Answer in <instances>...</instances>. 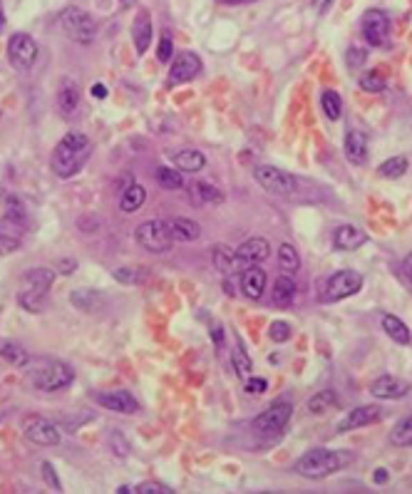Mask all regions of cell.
I'll use <instances>...</instances> for the list:
<instances>
[{
    "label": "cell",
    "mask_w": 412,
    "mask_h": 494,
    "mask_svg": "<svg viewBox=\"0 0 412 494\" xmlns=\"http://www.w3.org/2000/svg\"><path fill=\"white\" fill-rule=\"evenodd\" d=\"M372 479H375V484H385L390 479V472L383 470V467H377L375 475H372Z\"/></svg>",
    "instance_id": "obj_50"
},
{
    "label": "cell",
    "mask_w": 412,
    "mask_h": 494,
    "mask_svg": "<svg viewBox=\"0 0 412 494\" xmlns=\"http://www.w3.org/2000/svg\"><path fill=\"white\" fill-rule=\"evenodd\" d=\"M18 246H20L18 238L0 231V256H8V254H12V251H18Z\"/></svg>",
    "instance_id": "obj_45"
},
{
    "label": "cell",
    "mask_w": 412,
    "mask_h": 494,
    "mask_svg": "<svg viewBox=\"0 0 412 494\" xmlns=\"http://www.w3.org/2000/svg\"><path fill=\"white\" fill-rule=\"evenodd\" d=\"M380 323H383V330L390 335V340H395L397 346H410V343H412L410 328H407L405 321H400L397 316H393V313H385V316L380 318Z\"/></svg>",
    "instance_id": "obj_26"
},
{
    "label": "cell",
    "mask_w": 412,
    "mask_h": 494,
    "mask_svg": "<svg viewBox=\"0 0 412 494\" xmlns=\"http://www.w3.org/2000/svg\"><path fill=\"white\" fill-rule=\"evenodd\" d=\"M268 338L273 343H286L291 338V326L286 321H273L271 328H268Z\"/></svg>",
    "instance_id": "obj_41"
},
{
    "label": "cell",
    "mask_w": 412,
    "mask_h": 494,
    "mask_svg": "<svg viewBox=\"0 0 412 494\" xmlns=\"http://www.w3.org/2000/svg\"><path fill=\"white\" fill-rule=\"evenodd\" d=\"M117 492H119V494H130V492H135V489H132V487H119Z\"/></svg>",
    "instance_id": "obj_55"
},
{
    "label": "cell",
    "mask_w": 412,
    "mask_h": 494,
    "mask_svg": "<svg viewBox=\"0 0 412 494\" xmlns=\"http://www.w3.org/2000/svg\"><path fill=\"white\" fill-rule=\"evenodd\" d=\"M75 268H77V261H75V258H62V261L58 263V271H60V274H72Z\"/></svg>",
    "instance_id": "obj_49"
},
{
    "label": "cell",
    "mask_w": 412,
    "mask_h": 494,
    "mask_svg": "<svg viewBox=\"0 0 412 494\" xmlns=\"http://www.w3.org/2000/svg\"><path fill=\"white\" fill-rule=\"evenodd\" d=\"M383 410L380 405H360L355 410H350L345 415L341 425H338V432H350V430H358V427H366V425H372L380 420Z\"/></svg>",
    "instance_id": "obj_17"
},
{
    "label": "cell",
    "mask_w": 412,
    "mask_h": 494,
    "mask_svg": "<svg viewBox=\"0 0 412 494\" xmlns=\"http://www.w3.org/2000/svg\"><path fill=\"white\" fill-rule=\"evenodd\" d=\"M366 241V231H360L358 227H341L336 229V236H333V244L341 251H358Z\"/></svg>",
    "instance_id": "obj_24"
},
{
    "label": "cell",
    "mask_w": 412,
    "mask_h": 494,
    "mask_svg": "<svg viewBox=\"0 0 412 494\" xmlns=\"http://www.w3.org/2000/svg\"><path fill=\"white\" fill-rule=\"evenodd\" d=\"M212 261H214V268L224 276L234 274V268L239 266V263H236V251L226 249V246H221V244L212 249Z\"/></svg>",
    "instance_id": "obj_31"
},
{
    "label": "cell",
    "mask_w": 412,
    "mask_h": 494,
    "mask_svg": "<svg viewBox=\"0 0 412 494\" xmlns=\"http://www.w3.org/2000/svg\"><path fill=\"white\" fill-rule=\"evenodd\" d=\"M55 283V271L53 268H30L23 276V283L18 288V303L20 308L30 310V313H40L45 306L47 291Z\"/></svg>",
    "instance_id": "obj_3"
},
{
    "label": "cell",
    "mask_w": 412,
    "mask_h": 494,
    "mask_svg": "<svg viewBox=\"0 0 412 494\" xmlns=\"http://www.w3.org/2000/svg\"><path fill=\"white\" fill-rule=\"evenodd\" d=\"M363 288V276L358 271H336L320 288V301L323 303H336V301H343V298H350Z\"/></svg>",
    "instance_id": "obj_7"
},
{
    "label": "cell",
    "mask_w": 412,
    "mask_h": 494,
    "mask_svg": "<svg viewBox=\"0 0 412 494\" xmlns=\"http://www.w3.org/2000/svg\"><path fill=\"white\" fill-rule=\"evenodd\" d=\"M355 459L353 452L347 450H328V447H316L308 450L303 457L295 462V472L306 479H323L341 472L343 467H347Z\"/></svg>",
    "instance_id": "obj_2"
},
{
    "label": "cell",
    "mask_w": 412,
    "mask_h": 494,
    "mask_svg": "<svg viewBox=\"0 0 412 494\" xmlns=\"http://www.w3.org/2000/svg\"><path fill=\"white\" fill-rule=\"evenodd\" d=\"M266 387H268V382H266L264 378H246V393L259 395V393H266Z\"/></svg>",
    "instance_id": "obj_47"
},
{
    "label": "cell",
    "mask_w": 412,
    "mask_h": 494,
    "mask_svg": "<svg viewBox=\"0 0 412 494\" xmlns=\"http://www.w3.org/2000/svg\"><path fill=\"white\" fill-rule=\"evenodd\" d=\"M234 3H248V0H234Z\"/></svg>",
    "instance_id": "obj_57"
},
{
    "label": "cell",
    "mask_w": 412,
    "mask_h": 494,
    "mask_svg": "<svg viewBox=\"0 0 412 494\" xmlns=\"http://www.w3.org/2000/svg\"><path fill=\"white\" fill-rule=\"evenodd\" d=\"M112 276H114V281H119V283H124V286H139V283H147L149 271L137 268V266H124V268H114Z\"/></svg>",
    "instance_id": "obj_33"
},
{
    "label": "cell",
    "mask_w": 412,
    "mask_h": 494,
    "mask_svg": "<svg viewBox=\"0 0 412 494\" xmlns=\"http://www.w3.org/2000/svg\"><path fill=\"white\" fill-rule=\"evenodd\" d=\"M25 437L30 442H35V445H42V447H55L60 445V430L58 425L47 423V420H33V423L25 425Z\"/></svg>",
    "instance_id": "obj_15"
},
{
    "label": "cell",
    "mask_w": 412,
    "mask_h": 494,
    "mask_svg": "<svg viewBox=\"0 0 412 494\" xmlns=\"http://www.w3.org/2000/svg\"><path fill=\"white\" fill-rule=\"evenodd\" d=\"M60 28L65 30L67 35L72 37L75 42L80 45H89L97 35V23L89 12H85L83 8H65V10L60 12Z\"/></svg>",
    "instance_id": "obj_5"
},
{
    "label": "cell",
    "mask_w": 412,
    "mask_h": 494,
    "mask_svg": "<svg viewBox=\"0 0 412 494\" xmlns=\"http://www.w3.org/2000/svg\"><path fill=\"white\" fill-rule=\"evenodd\" d=\"M330 3H333V0H313V6H316V10H318V12H325V10H328Z\"/></svg>",
    "instance_id": "obj_53"
},
{
    "label": "cell",
    "mask_w": 412,
    "mask_h": 494,
    "mask_svg": "<svg viewBox=\"0 0 412 494\" xmlns=\"http://www.w3.org/2000/svg\"><path fill=\"white\" fill-rule=\"evenodd\" d=\"M55 102H58V109L62 117H72L77 112L80 102H83V92H80L75 80H60Z\"/></svg>",
    "instance_id": "obj_14"
},
{
    "label": "cell",
    "mask_w": 412,
    "mask_h": 494,
    "mask_svg": "<svg viewBox=\"0 0 412 494\" xmlns=\"http://www.w3.org/2000/svg\"><path fill=\"white\" fill-rule=\"evenodd\" d=\"M372 398L377 400H397V398H405L410 393V382L400 380V378L395 376H380L370 387Z\"/></svg>",
    "instance_id": "obj_16"
},
{
    "label": "cell",
    "mask_w": 412,
    "mask_h": 494,
    "mask_svg": "<svg viewBox=\"0 0 412 494\" xmlns=\"http://www.w3.org/2000/svg\"><path fill=\"white\" fill-rule=\"evenodd\" d=\"M402 271H405L407 281H410V283H412V251L405 256V261H402Z\"/></svg>",
    "instance_id": "obj_51"
},
{
    "label": "cell",
    "mask_w": 412,
    "mask_h": 494,
    "mask_svg": "<svg viewBox=\"0 0 412 494\" xmlns=\"http://www.w3.org/2000/svg\"><path fill=\"white\" fill-rule=\"evenodd\" d=\"M336 405H338V395L333 393V390H320V393H316L308 400L306 407L311 415H325V412H330Z\"/></svg>",
    "instance_id": "obj_32"
},
{
    "label": "cell",
    "mask_w": 412,
    "mask_h": 494,
    "mask_svg": "<svg viewBox=\"0 0 412 494\" xmlns=\"http://www.w3.org/2000/svg\"><path fill=\"white\" fill-rule=\"evenodd\" d=\"M72 380H75V370L62 360H42L30 368V382L42 393L65 390Z\"/></svg>",
    "instance_id": "obj_4"
},
{
    "label": "cell",
    "mask_w": 412,
    "mask_h": 494,
    "mask_svg": "<svg viewBox=\"0 0 412 494\" xmlns=\"http://www.w3.org/2000/svg\"><path fill=\"white\" fill-rule=\"evenodd\" d=\"M70 301L77 310H83V313H94V310H100L102 303H105V296L100 291H94V288H75L70 293Z\"/></svg>",
    "instance_id": "obj_22"
},
{
    "label": "cell",
    "mask_w": 412,
    "mask_h": 494,
    "mask_svg": "<svg viewBox=\"0 0 412 494\" xmlns=\"http://www.w3.org/2000/svg\"><path fill=\"white\" fill-rule=\"evenodd\" d=\"M363 35H366V40L370 42V45H375V48L385 45L390 37V18L383 10H377V8L368 10L366 15H363Z\"/></svg>",
    "instance_id": "obj_11"
},
{
    "label": "cell",
    "mask_w": 412,
    "mask_h": 494,
    "mask_svg": "<svg viewBox=\"0 0 412 494\" xmlns=\"http://www.w3.org/2000/svg\"><path fill=\"white\" fill-rule=\"evenodd\" d=\"M137 241H139L141 249L152 251V254H164L166 249L171 246V231H169V224L162 219H152V221H144L141 227H137L135 231Z\"/></svg>",
    "instance_id": "obj_9"
},
{
    "label": "cell",
    "mask_w": 412,
    "mask_h": 494,
    "mask_svg": "<svg viewBox=\"0 0 412 494\" xmlns=\"http://www.w3.org/2000/svg\"><path fill=\"white\" fill-rule=\"evenodd\" d=\"M234 368H236V373H239V378H248L251 376V358L246 355V353L241 351V348H236L234 351Z\"/></svg>",
    "instance_id": "obj_42"
},
{
    "label": "cell",
    "mask_w": 412,
    "mask_h": 494,
    "mask_svg": "<svg viewBox=\"0 0 412 494\" xmlns=\"http://www.w3.org/2000/svg\"><path fill=\"white\" fill-rule=\"evenodd\" d=\"M345 157H347V161H350V164H355V167L366 161V157H368V139H366V134H363V132L350 130L345 134Z\"/></svg>",
    "instance_id": "obj_23"
},
{
    "label": "cell",
    "mask_w": 412,
    "mask_h": 494,
    "mask_svg": "<svg viewBox=\"0 0 412 494\" xmlns=\"http://www.w3.org/2000/svg\"><path fill=\"white\" fill-rule=\"evenodd\" d=\"M363 62H366V50H358V48L347 50V65H350V67H360Z\"/></svg>",
    "instance_id": "obj_48"
},
{
    "label": "cell",
    "mask_w": 412,
    "mask_h": 494,
    "mask_svg": "<svg viewBox=\"0 0 412 494\" xmlns=\"http://www.w3.org/2000/svg\"><path fill=\"white\" fill-rule=\"evenodd\" d=\"M268 254H271V244H268L264 236H253V238H246V241L236 249V263L243 268L259 266L261 261L268 258Z\"/></svg>",
    "instance_id": "obj_13"
},
{
    "label": "cell",
    "mask_w": 412,
    "mask_h": 494,
    "mask_svg": "<svg viewBox=\"0 0 412 494\" xmlns=\"http://www.w3.org/2000/svg\"><path fill=\"white\" fill-rule=\"evenodd\" d=\"M8 60L20 72H28L37 60V42L28 33H15L8 40Z\"/></svg>",
    "instance_id": "obj_10"
},
{
    "label": "cell",
    "mask_w": 412,
    "mask_h": 494,
    "mask_svg": "<svg viewBox=\"0 0 412 494\" xmlns=\"http://www.w3.org/2000/svg\"><path fill=\"white\" fill-rule=\"evenodd\" d=\"M171 55H174V42H171V35H162L160 37V48H157V58H160V62H169Z\"/></svg>",
    "instance_id": "obj_43"
},
{
    "label": "cell",
    "mask_w": 412,
    "mask_h": 494,
    "mask_svg": "<svg viewBox=\"0 0 412 494\" xmlns=\"http://www.w3.org/2000/svg\"><path fill=\"white\" fill-rule=\"evenodd\" d=\"M112 445H119V432H112ZM127 450H117V455H124Z\"/></svg>",
    "instance_id": "obj_54"
},
{
    "label": "cell",
    "mask_w": 412,
    "mask_h": 494,
    "mask_svg": "<svg viewBox=\"0 0 412 494\" xmlns=\"http://www.w3.org/2000/svg\"><path fill=\"white\" fill-rule=\"evenodd\" d=\"M132 40H135L137 55L147 53L149 42H152V18H149L147 10H141L132 23Z\"/></svg>",
    "instance_id": "obj_20"
},
{
    "label": "cell",
    "mask_w": 412,
    "mask_h": 494,
    "mask_svg": "<svg viewBox=\"0 0 412 494\" xmlns=\"http://www.w3.org/2000/svg\"><path fill=\"white\" fill-rule=\"evenodd\" d=\"M320 107H323L325 117L330 122H338L343 114V102H341V95L333 92V89H323V95H320Z\"/></svg>",
    "instance_id": "obj_35"
},
{
    "label": "cell",
    "mask_w": 412,
    "mask_h": 494,
    "mask_svg": "<svg viewBox=\"0 0 412 494\" xmlns=\"http://www.w3.org/2000/svg\"><path fill=\"white\" fill-rule=\"evenodd\" d=\"M295 301V281L291 274H281L273 281V303L281 308H289Z\"/></svg>",
    "instance_id": "obj_27"
},
{
    "label": "cell",
    "mask_w": 412,
    "mask_h": 494,
    "mask_svg": "<svg viewBox=\"0 0 412 494\" xmlns=\"http://www.w3.org/2000/svg\"><path fill=\"white\" fill-rule=\"evenodd\" d=\"M169 231H171V238L179 241V244H191V241H196V238L201 236L199 224H196L194 219H184V216H179V219L171 221Z\"/></svg>",
    "instance_id": "obj_25"
},
{
    "label": "cell",
    "mask_w": 412,
    "mask_h": 494,
    "mask_svg": "<svg viewBox=\"0 0 412 494\" xmlns=\"http://www.w3.org/2000/svg\"><path fill=\"white\" fill-rule=\"evenodd\" d=\"M407 169H410L407 157H390L385 164L377 167V174H380V177H388V179H400V177H405Z\"/></svg>",
    "instance_id": "obj_36"
},
{
    "label": "cell",
    "mask_w": 412,
    "mask_h": 494,
    "mask_svg": "<svg viewBox=\"0 0 412 494\" xmlns=\"http://www.w3.org/2000/svg\"><path fill=\"white\" fill-rule=\"evenodd\" d=\"M291 415H293V405L286 403V400H278V403H273L271 407H266V410L253 420V432L259 437H266V440L281 435L283 430H286V425H289Z\"/></svg>",
    "instance_id": "obj_6"
},
{
    "label": "cell",
    "mask_w": 412,
    "mask_h": 494,
    "mask_svg": "<svg viewBox=\"0 0 412 494\" xmlns=\"http://www.w3.org/2000/svg\"><path fill=\"white\" fill-rule=\"evenodd\" d=\"M40 472H42V477H45V482L53 484V489H58V492H60V489H62V484H60L58 475H55V467L50 465V462H42Z\"/></svg>",
    "instance_id": "obj_46"
},
{
    "label": "cell",
    "mask_w": 412,
    "mask_h": 494,
    "mask_svg": "<svg viewBox=\"0 0 412 494\" xmlns=\"http://www.w3.org/2000/svg\"><path fill=\"white\" fill-rule=\"evenodd\" d=\"M119 3H122V6H124V8H127V6H135L137 0H119Z\"/></svg>",
    "instance_id": "obj_56"
},
{
    "label": "cell",
    "mask_w": 412,
    "mask_h": 494,
    "mask_svg": "<svg viewBox=\"0 0 412 494\" xmlns=\"http://www.w3.org/2000/svg\"><path fill=\"white\" fill-rule=\"evenodd\" d=\"M92 97H97V100L107 97V87H105V85H94V87H92Z\"/></svg>",
    "instance_id": "obj_52"
},
{
    "label": "cell",
    "mask_w": 412,
    "mask_h": 494,
    "mask_svg": "<svg viewBox=\"0 0 412 494\" xmlns=\"http://www.w3.org/2000/svg\"><path fill=\"white\" fill-rule=\"evenodd\" d=\"M97 403L102 407L112 412H122V415H132L139 410V403L135 400V395H130L127 390H114V393H102L97 395Z\"/></svg>",
    "instance_id": "obj_18"
},
{
    "label": "cell",
    "mask_w": 412,
    "mask_h": 494,
    "mask_svg": "<svg viewBox=\"0 0 412 494\" xmlns=\"http://www.w3.org/2000/svg\"><path fill=\"white\" fill-rule=\"evenodd\" d=\"M0 358H3L6 363H10L12 368H23V365L30 363L28 351H25L20 343H15V340H6V343H0Z\"/></svg>",
    "instance_id": "obj_30"
},
{
    "label": "cell",
    "mask_w": 412,
    "mask_h": 494,
    "mask_svg": "<svg viewBox=\"0 0 412 494\" xmlns=\"http://www.w3.org/2000/svg\"><path fill=\"white\" fill-rule=\"evenodd\" d=\"M147 202V191L141 184H130L127 189L122 191V197H119V209H122L124 214H132V211H139Z\"/></svg>",
    "instance_id": "obj_28"
},
{
    "label": "cell",
    "mask_w": 412,
    "mask_h": 494,
    "mask_svg": "<svg viewBox=\"0 0 412 494\" xmlns=\"http://www.w3.org/2000/svg\"><path fill=\"white\" fill-rule=\"evenodd\" d=\"M6 216L15 227H25V224H28V209H25V204L20 202L18 197H12V194L6 197Z\"/></svg>",
    "instance_id": "obj_38"
},
{
    "label": "cell",
    "mask_w": 412,
    "mask_h": 494,
    "mask_svg": "<svg viewBox=\"0 0 412 494\" xmlns=\"http://www.w3.org/2000/svg\"><path fill=\"white\" fill-rule=\"evenodd\" d=\"M89 152H92V142L87 139V134H83V132H67L65 137L58 142V147H55L50 167H53V172L58 177L70 179L77 172H83V167L89 159Z\"/></svg>",
    "instance_id": "obj_1"
},
{
    "label": "cell",
    "mask_w": 412,
    "mask_h": 494,
    "mask_svg": "<svg viewBox=\"0 0 412 494\" xmlns=\"http://www.w3.org/2000/svg\"><path fill=\"white\" fill-rule=\"evenodd\" d=\"M390 442L395 447H412V417H405L390 430Z\"/></svg>",
    "instance_id": "obj_39"
},
{
    "label": "cell",
    "mask_w": 412,
    "mask_h": 494,
    "mask_svg": "<svg viewBox=\"0 0 412 494\" xmlns=\"http://www.w3.org/2000/svg\"><path fill=\"white\" fill-rule=\"evenodd\" d=\"M253 179L259 182V186H264L271 194H278V197H293L295 189H298V182H295L293 174L271 167V164H259L253 169Z\"/></svg>",
    "instance_id": "obj_8"
},
{
    "label": "cell",
    "mask_w": 412,
    "mask_h": 494,
    "mask_svg": "<svg viewBox=\"0 0 412 494\" xmlns=\"http://www.w3.org/2000/svg\"><path fill=\"white\" fill-rule=\"evenodd\" d=\"M137 494H171V487L166 484H160V482H141L135 487Z\"/></svg>",
    "instance_id": "obj_44"
},
{
    "label": "cell",
    "mask_w": 412,
    "mask_h": 494,
    "mask_svg": "<svg viewBox=\"0 0 412 494\" xmlns=\"http://www.w3.org/2000/svg\"><path fill=\"white\" fill-rule=\"evenodd\" d=\"M191 202L204 206V204H221L226 199V194L218 186H214L212 182H189L187 186Z\"/></svg>",
    "instance_id": "obj_19"
},
{
    "label": "cell",
    "mask_w": 412,
    "mask_h": 494,
    "mask_svg": "<svg viewBox=\"0 0 412 494\" xmlns=\"http://www.w3.org/2000/svg\"><path fill=\"white\" fill-rule=\"evenodd\" d=\"M360 87L366 89V92H383V89H385L383 72H377V70L363 72V75H360Z\"/></svg>",
    "instance_id": "obj_40"
},
{
    "label": "cell",
    "mask_w": 412,
    "mask_h": 494,
    "mask_svg": "<svg viewBox=\"0 0 412 494\" xmlns=\"http://www.w3.org/2000/svg\"><path fill=\"white\" fill-rule=\"evenodd\" d=\"M264 288H266V274L261 271L259 266H248L241 276V291L246 298L251 301H261L264 296Z\"/></svg>",
    "instance_id": "obj_21"
},
{
    "label": "cell",
    "mask_w": 412,
    "mask_h": 494,
    "mask_svg": "<svg viewBox=\"0 0 412 494\" xmlns=\"http://www.w3.org/2000/svg\"><path fill=\"white\" fill-rule=\"evenodd\" d=\"M154 177H157V182H160L162 189H169V191L184 189V177L177 172V169H171V167H157Z\"/></svg>",
    "instance_id": "obj_37"
},
{
    "label": "cell",
    "mask_w": 412,
    "mask_h": 494,
    "mask_svg": "<svg viewBox=\"0 0 412 494\" xmlns=\"http://www.w3.org/2000/svg\"><path fill=\"white\" fill-rule=\"evenodd\" d=\"M174 164L182 172H201L206 167V157L201 155L199 149H182L174 155Z\"/></svg>",
    "instance_id": "obj_29"
},
{
    "label": "cell",
    "mask_w": 412,
    "mask_h": 494,
    "mask_svg": "<svg viewBox=\"0 0 412 494\" xmlns=\"http://www.w3.org/2000/svg\"><path fill=\"white\" fill-rule=\"evenodd\" d=\"M278 268H281L283 274H291V276H293L295 271L300 268L298 251H295L291 244H281V246H278Z\"/></svg>",
    "instance_id": "obj_34"
},
{
    "label": "cell",
    "mask_w": 412,
    "mask_h": 494,
    "mask_svg": "<svg viewBox=\"0 0 412 494\" xmlns=\"http://www.w3.org/2000/svg\"><path fill=\"white\" fill-rule=\"evenodd\" d=\"M199 72H201L199 55L184 50V53H179L177 58H174V62H171V67H169V85L191 82V80H194Z\"/></svg>",
    "instance_id": "obj_12"
}]
</instances>
